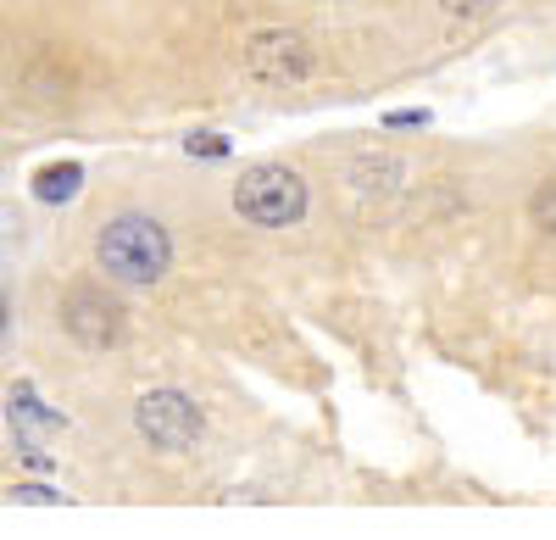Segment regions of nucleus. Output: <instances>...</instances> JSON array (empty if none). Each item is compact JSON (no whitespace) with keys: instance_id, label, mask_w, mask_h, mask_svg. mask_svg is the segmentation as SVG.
Masks as SVG:
<instances>
[{"instance_id":"6","label":"nucleus","mask_w":556,"mask_h":540,"mask_svg":"<svg viewBox=\"0 0 556 540\" xmlns=\"http://www.w3.org/2000/svg\"><path fill=\"white\" fill-rule=\"evenodd\" d=\"M78 178H84V173H78L73 162H62V167H45V173L34 178V196H39V201H67V196L78 190Z\"/></svg>"},{"instance_id":"3","label":"nucleus","mask_w":556,"mask_h":540,"mask_svg":"<svg viewBox=\"0 0 556 540\" xmlns=\"http://www.w3.org/2000/svg\"><path fill=\"white\" fill-rule=\"evenodd\" d=\"M245 67L267 84H301L312 73V51L306 39L290 34V28H262L251 45H245Z\"/></svg>"},{"instance_id":"2","label":"nucleus","mask_w":556,"mask_h":540,"mask_svg":"<svg viewBox=\"0 0 556 540\" xmlns=\"http://www.w3.org/2000/svg\"><path fill=\"white\" fill-rule=\"evenodd\" d=\"M235 206L262 223V229H285V223H295L306 212V185L290 173V167H278V162H262L240 178V190H235Z\"/></svg>"},{"instance_id":"7","label":"nucleus","mask_w":556,"mask_h":540,"mask_svg":"<svg viewBox=\"0 0 556 540\" xmlns=\"http://www.w3.org/2000/svg\"><path fill=\"white\" fill-rule=\"evenodd\" d=\"M445 7V17H456V23H473V17H490L501 0H440Z\"/></svg>"},{"instance_id":"4","label":"nucleus","mask_w":556,"mask_h":540,"mask_svg":"<svg viewBox=\"0 0 556 540\" xmlns=\"http://www.w3.org/2000/svg\"><path fill=\"white\" fill-rule=\"evenodd\" d=\"M134 418H139V429H146L156 445H190V440L201 435V413H195L178 390H151V395L134 407Z\"/></svg>"},{"instance_id":"1","label":"nucleus","mask_w":556,"mask_h":540,"mask_svg":"<svg viewBox=\"0 0 556 540\" xmlns=\"http://www.w3.org/2000/svg\"><path fill=\"white\" fill-rule=\"evenodd\" d=\"M101 267L117 279V285H151L162 279V267H167V235H162V223L151 217H117L112 229L101 235Z\"/></svg>"},{"instance_id":"5","label":"nucleus","mask_w":556,"mask_h":540,"mask_svg":"<svg viewBox=\"0 0 556 540\" xmlns=\"http://www.w3.org/2000/svg\"><path fill=\"white\" fill-rule=\"evenodd\" d=\"M67 329L84 340V346H112V335H117V318H112V306H101L96 296H73L67 301Z\"/></svg>"},{"instance_id":"8","label":"nucleus","mask_w":556,"mask_h":540,"mask_svg":"<svg viewBox=\"0 0 556 540\" xmlns=\"http://www.w3.org/2000/svg\"><path fill=\"white\" fill-rule=\"evenodd\" d=\"M534 223H540V229H551V235H556V178H551V185H540V190H534Z\"/></svg>"}]
</instances>
